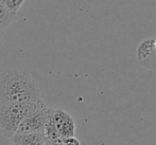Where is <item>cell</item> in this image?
<instances>
[{"instance_id":"obj_1","label":"cell","mask_w":156,"mask_h":145,"mask_svg":"<svg viewBox=\"0 0 156 145\" xmlns=\"http://www.w3.org/2000/svg\"><path fill=\"white\" fill-rule=\"evenodd\" d=\"M43 96L35 80L27 72L5 70L0 73V103H36Z\"/></svg>"},{"instance_id":"obj_4","label":"cell","mask_w":156,"mask_h":145,"mask_svg":"<svg viewBox=\"0 0 156 145\" xmlns=\"http://www.w3.org/2000/svg\"><path fill=\"white\" fill-rule=\"evenodd\" d=\"M51 122L61 139L74 137V135H76V123H74L73 118L67 111L61 108H52Z\"/></svg>"},{"instance_id":"obj_7","label":"cell","mask_w":156,"mask_h":145,"mask_svg":"<svg viewBox=\"0 0 156 145\" xmlns=\"http://www.w3.org/2000/svg\"><path fill=\"white\" fill-rule=\"evenodd\" d=\"M17 13L10 12L3 4L0 3V38L5 34L6 30L16 20Z\"/></svg>"},{"instance_id":"obj_8","label":"cell","mask_w":156,"mask_h":145,"mask_svg":"<svg viewBox=\"0 0 156 145\" xmlns=\"http://www.w3.org/2000/svg\"><path fill=\"white\" fill-rule=\"evenodd\" d=\"M26 0H0V3L3 4L10 12L18 13L20 8L23 5Z\"/></svg>"},{"instance_id":"obj_9","label":"cell","mask_w":156,"mask_h":145,"mask_svg":"<svg viewBox=\"0 0 156 145\" xmlns=\"http://www.w3.org/2000/svg\"><path fill=\"white\" fill-rule=\"evenodd\" d=\"M58 145H81V142L76 137H69V138H64L56 141Z\"/></svg>"},{"instance_id":"obj_3","label":"cell","mask_w":156,"mask_h":145,"mask_svg":"<svg viewBox=\"0 0 156 145\" xmlns=\"http://www.w3.org/2000/svg\"><path fill=\"white\" fill-rule=\"evenodd\" d=\"M50 110V107H48L45 103H41L26 116V119L19 125L16 133H44Z\"/></svg>"},{"instance_id":"obj_11","label":"cell","mask_w":156,"mask_h":145,"mask_svg":"<svg viewBox=\"0 0 156 145\" xmlns=\"http://www.w3.org/2000/svg\"><path fill=\"white\" fill-rule=\"evenodd\" d=\"M154 48H155V50H156V38L154 39Z\"/></svg>"},{"instance_id":"obj_10","label":"cell","mask_w":156,"mask_h":145,"mask_svg":"<svg viewBox=\"0 0 156 145\" xmlns=\"http://www.w3.org/2000/svg\"><path fill=\"white\" fill-rule=\"evenodd\" d=\"M43 145H58V143H56V142H52V141H46L45 143H44Z\"/></svg>"},{"instance_id":"obj_6","label":"cell","mask_w":156,"mask_h":145,"mask_svg":"<svg viewBox=\"0 0 156 145\" xmlns=\"http://www.w3.org/2000/svg\"><path fill=\"white\" fill-rule=\"evenodd\" d=\"M155 54L156 50L154 48V39L152 38L142 40L138 45L137 49H136V57L139 61L144 60V59L151 57V56L155 55Z\"/></svg>"},{"instance_id":"obj_5","label":"cell","mask_w":156,"mask_h":145,"mask_svg":"<svg viewBox=\"0 0 156 145\" xmlns=\"http://www.w3.org/2000/svg\"><path fill=\"white\" fill-rule=\"evenodd\" d=\"M13 145H43L47 141L44 133H16L11 138Z\"/></svg>"},{"instance_id":"obj_2","label":"cell","mask_w":156,"mask_h":145,"mask_svg":"<svg viewBox=\"0 0 156 145\" xmlns=\"http://www.w3.org/2000/svg\"><path fill=\"white\" fill-rule=\"evenodd\" d=\"M44 103H0V131L8 139L13 138L26 116Z\"/></svg>"}]
</instances>
